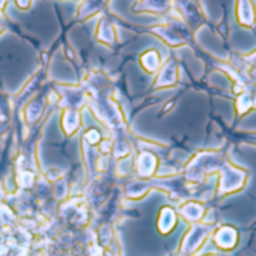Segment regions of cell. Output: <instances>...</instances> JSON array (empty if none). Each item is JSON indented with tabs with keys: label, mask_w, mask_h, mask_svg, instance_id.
<instances>
[{
	"label": "cell",
	"mask_w": 256,
	"mask_h": 256,
	"mask_svg": "<svg viewBox=\"0 0 256 256\" xmlns=\"http://www.w3.org/2000/svg\"><path fill=\"white\" fill-rule=\"evenodd\" d=\"M142 64H144V66L148 71H154L157 68V65H158V56H157V53L156 52H150V53L144 54L142 56Z\"/></svg>",
	"instance_id": "obj_1"
},
{
	"label": "cell",
	"mask_w": 256,
	"mask_h": 256,
	"mask_svg": "<svg viewBox=\"0 0 256 256\" xmlns=\"http://www.w3.org/2000/svg\"><path fill=\"white\" fill-rule=\"evenodd\" d=\"M101 32H102V34H100V40H102V41H106V42H112V41H113V30H112V26L107 24L106 22H104L102 26H101Z\"/></svg>",
	"instance_id": "obj_2"
},
{
	"label": "cell",
	"mask_w": 256,
	"mask_h": 256,
	"mask_svg": "<svg viewBox=\"0 0 256 256\" xmlns=\"http://www.w3.org/2000/svg\"><path fill=\"white\" fill-rule=\"evenodd\" d=\"M17 5L22 10H28L30 6V0H17Z\"/></svg>",
	"instance_id": "obj_3"
},
{
	"label": "cell",
	"mask_w": 256,
	"mask_h": 256,
	"mask_svg": "<svg viewBox=\"0 0 256 256\" xmlns=\"http://www.w3.org/2000/svg\"><path fill=\"white\" fill-rule=\"evenodd\" d=\"M4 5H5V0H0V8H4Z\"/></svg>",
	"instance_id": "obj_4"
}]
</instances>
